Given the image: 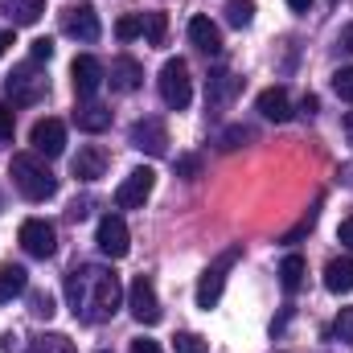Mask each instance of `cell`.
Wrapping results in <instances>:
<instances>
[{
	"mask_svg": "<svg viewBox=\"0 0 353 353\" xmlns=\"http://www.w3.org/2000/svg\"><path fill=\"white\" fill-rule=\"evenodd\" d=\"M66 300H70V312L74 321L83 325H103L119 312L123 304V288H119V275L111 267L99 263H79L66 275Z\"/></svg>",
	"mask_w": 353,
	"mask_h": 353,
	"instance_id": "obj_1",
	"label": "cell"
},
{
	"mask_svg": "<svg viewBox=\"0 0 353 353\" xmlns=\"http://www.w3.org/2000/svg\"><path fill=\"white\" fill-rule=\"evenodd\" d=\"M8 173H12V185L21 189V197H29V201H50L58 193V176L46 169V161L37 152H17Z\"/></svg>",
	"mask_w": 353,
	"mask_h": 353,
	"instance_id": "obj_2",
	"label": "cell"
},
{
	"mask_svg": "<svg viewBox=\"0 0 353 353\" xmlns=\"http://www.w3.org/2000/svg\"><path fill=\"white\" fill-rule=\"evenodd\" d=\"M4 90H8V99L17 103V107H29V103H41L46 94H50V79L37 70V62L29 58V62H21L8 79H4Z\"/></svg>",
	"mask_w": 353,
	"mask_h": 353,
	"instance_id": "obj_3",
	"label": "cell"
},
{
	"mask_svg": "<svg viewBox=\"0 0 353 353\" xmlns=\"http://www.w3.org/2000/svg\"><path fill=\"white\" fill-rule=\"evenodd\" d=\"M161 99H165V107H173V111H185L189 103H193V79H189V66H185V58H169L165 66H161Z\"/></svg>",
	"mask_w": 353,
	"mask_h": 353,
	"instance_id": "obj_4",
	"label": "cell"
},
{
	"mask_svg": "<svg viewBox=\"0 0 353 353\" xmlns=\"http://www.w3.org/2000/svg\"><path fill=\"white\" fill-rule=\"evenodd\" d=\"M239 255H243V247H230L226 255H218V263L205 267V275H201V283H197V308H218V300H222V292H226V271L239 263Z\"/></svg>",
	"mask_w": 353,
	"mask_h": 353,
	"instance_id": "obj_5",
	"label": "cell"
},
{
	"mask_svg": "<svg viewBox=\"0 0 353 353\" xmlns=\"http://www.w3.org/2000/svg\"><path fill=\"white\" fill-rule=\"evenodd\" d=\"M62 33L66 37H74V41H99V33H103V25H99V12H94V4H66L62 12Z\"/></svg>",
	"mask_w": 353,
	"mask_h": 353,
	"instance_id": "obj_6",
	"label": "cell"
},
{
	"mask_svg": "<svg viewBox=\"0 0 353 353\" xmlns=\"http://www.w3.org/2000/svg\"><path fill=\"white\" fill-rule=\"evenodd\" d=\"M17 239H21L25 255H33V259H50V255L58 251V230H54L46 218H25Z\"/></svg>",
	"mask_w": 353,
	"mask_h": 353,
	"instance_id": "obj_7",
	"label": "cell"
},
{
	"mask_svg": "<svg viewBox=\"0 0 353 353\" xmlns=\"http://www.w3.org/2000/svg\"><path fill=\"white\" fill-rule=\"evenodd\" d=\"M94 243H99V251H103L107 259H123V255L132 251L128 222H123L119 214H103V218H99V234H94Z\"/></svg>",
	"mask_w": 353,
	"mask_h": 353,
	"instance_id": "obj_8",
	"label": "cell"
},
{
	"mask_svg": "<svg viewBox=\"0 0 353 353\" xmlns=\"http://www.w3.org/2000/svg\"><path fill=\"white\" fill-rule=\"evenodd\" d=\"M128 308L140 325H161V300H157V288L148 275H136L132 288H128Z\"/></svg>",
	"mask_w": 353,
	"mask_h": 353,
	"instance_id": "obj_9",
	"label": "cell"
},
{
	"mask_svg": "<svg viewBox=\"0 0 353 353\" xmlns=\"http://www.w3.org/2000/svg\"><path fill=\"white\" fill-rule=\"evenodd\" d=\"M152 185H157V173H152L148 165H140V169H132V173L123 176V185L115 189V205H119V210H140V205L148 201V193H152Z\"/></svg>",
	"mask_w": 353,
	"mask_h": 353,
	"instance_id": "obj_10",
	"label": "cell"
},
{
	"mask_svg": "<svg viewBox=\"0 0 353 353\" xmlns=\"http://www.w3.org/2000/svg\"><path fill=\"white\" fill-rule=\"evenodd\" d=\"M128 140H132V148H140V152H148V157H165L169 152V128L161 123V119H136L132 123V132H128Z\"/></svg>",
	"mask_w": 353,
	"mask_h": 353,
	"instance_id": "obj_11",
	"label": "cell"
},
{
	"mask_svg": "<svg viewBox=\"0 0 353 353\" xmlns=\"http://www.w3.org/2000/svg\"><path fill=\"white\" fill-rule=\"evenodd\" d=\"M239 90H243V79H239L234 70H214V74L205 79V107H210L214 115H222V111L234 103Z\"/></svg>",
	"mask_w": 353,
	"mask_h": 353,
	"instance_id": "obj_12",
	"label": "cell"
},
{
	"mask_svg": "<svg viewBox=\"0 0 353 353\" xmlns=\"http://www.w3.org/2000/svg\"><path fill=\"white\" fill-rule=\"evenodd\" d=\"M29 144L37 157H62L66 152V123L62 119H37L29 132Z\"/></svg>",
	"mask_w": 353,
	"mask_h": 353,
	"instance_id": "obj_13",
	"label": "cell"
},
{
	"mask_svg": "<svg viewBox=\"0 0 353 353\" xmlns=\"http://www.w3.org/2000/svg\"><path fill=\"white\" fill-rule=\"evenodd\" d=\"M70 79H74V94H79V99H90L94 90L107 83V70H103V62H99V58L79 54V58L70 62Z\"/></svg>",
	"mask_w": 353,
	"mask_h": 353,
	"instance_id": "obj_14",
	"label": "cell"
},
{
	"mask_svg": "<svg viewBox=\"0 0 353 353\" xmlns=\"http://www.w3.org/2000/svg\"><path fill=\"white\" fill-rule=\"evenodd\" d=\"M107 83L111 90H119V94H132V90L144 83V66L136 62V58H128V54H119V58H111V70H107Z\"/></svg>",
	"mask_w": 353,
	"mask_h": 353,
	"instance_id": "obj_15",
	"label": "cell"
},
{
	"mask_svg": "<svg viewBox=\"0 0 353 353\" xmlns=\"http://www.w3.org/2000/svg\"><path fill=\"white\" fill-rule=\"evenodd\" d=\"M107 169V152L99 148V144H87V148H79V157L70 161V173L79 176V181H99Z\"/></svg>",
	"mask_w": 353,
	"mask_h": 353,
	"instance_id": "obj_16",
	"label": "cell"
},
{
	"mask_svg": "<svg viewBox=\"0 0 353 353\" xmlns=\"http://www.w3.org/2000/svg\"><path fill=\"white\" fill-rule=\"evenodd\" d=\"M189 41H193L201 54H222V29H218L210 17H193V21H189Z\"/></svg>",
	"mask_w": 353,
	"mask_h": 353,
	"instance_id": "obj_17",
	"label": "cell"
},
{
	"mask_svg": "<svg viewBox=\"0 0 353 353\" xmlns=\"http://www.w3.org/2000/svg\"><path fill=\"white\" fill-rule=\"evenodd\" d=\"M74 123H79V132H87V136H99V132H107L111 128V111L103 107V103H79L74 107Z\"/></svg>",
	"mask_w": 353,
	"mask_h": 353,
	"instance_id": "obj_18",
	"label": "cell"
},
{
	"mask_svg": "<svg viewBox=\"0 0 353 353\" xmlns=\"http://www.w3.org/2000/svg\"><path fill=\"white\" fill-rule=\"evenodd\" d=\"M259 115L271 119V123H288V119H292V99H288V90L267 87L263 94H259Z\"/></svg>",
	"mask_w": 353,
	"mask_h": 353,
	"instance_id": "obj_19",
	"label": "cell"
},
{
	"mask_svg": "<svg viewBox=\"0 0 353 353\" xmlns=\"http://www.w3.org/2000/svg\"><path fill=\"white\" fill-rule=\"evenodd\" d=\"M325 288H329L333 296H350L353 292V259L350 255L325 263Z\"/></svg>",
	"mask_w": 353,
	"mask_h": 353,
	"instance_id": "obj_20",
	"label": "cell"
},
{
	"mask_svg": "<svg viewBox=\"0 0 353 353\" xmlns=\"http://www.w3.org/2000/svg\"><path fill=\"white\" fill-rule=\"evenodd\" d=\"M25 288H29V271H25V267H17V263L0 267V304L12 300V296H21Z\"/></svg>",
	"mask_w": 353,
	"mask_h": 353,
	"instance_id": "obj_21",
	"label": "cell"
},
{
	"mask_svg": "<svg viewBox=\"0 0 353 353\" xmlns=\"http://www.w3.org/2000/svg\"><path fill=\"white\" fill-rule=\"evenodd\" d=\"M279 283H283V292H300V283H304V259L296 251L279 263Z\"/></svg>",
	"mask_w": 353,
	"mask_h": 353,
	"instance_id": "obj_22",
	"label": "cell"
},
{
	"mask_svg": "<svg viewBox=\"0 0 353 353\" xmlns=\"http://www.w3.org/2000/svg\"><path fill=\"white\" fill-rule=\"evenodd\" d=\"M25 353H74V341L62 337V333H41V337L29 341V350Z\"/></svg>",
	"mask_w": 353,
	"mask_h": 353,
	"instance_id": "obj_23",
	"label": "cell"
},
{
	"mask_svg": "<svg viewBox=\"0 0 353 353\" xmlns=\"http://www.w3.org/2000/svg\"><path fill=\"white\" fill-rule=\"evenodd\" d=\"M226 21H230L234 29H247V25L255 21V0H230V4H226Z\"/></svg>",
	"mask_w": 353,
	"mask_h": 353,
	"instance_id": "obj_24",
	"label": "cell"
},
{
	"mask_svg": "<svg viewBox=\"0 0 353 353\" xmlns=\"http://www.w3.org/2000/svg\"><path fill=\"white\" fill-rule=\"evenodd\" d=\"M144 33L152 46H165V33H169V17L165 12H144Z\"/></svg>",
	"mask_w": 353,
	"mask_h": 353,
	"instance_id": "obj_25",
	"label": "cell"
},
{
	"mask_svg": "<svg viewBox=\"0 0 353 353\" xmlns=\"http://www.w3.org/2000/svg\"><path fill=\"white\" fill-rule=\"evenodd\" d=\"M29 312H33L37 321H50V316L58 312V308H54V296H50V292H33V296H29Z\"/></svg>",
	"mask_w": 353,
	"mask_h": 353,
	"instance_id": "obj_26",
	"label": "cell"
},
{
	"mask_svg": "<svg viewBox=\"0 0 353 353\" xmlns=\"http://www.w3.org/2000/svg\"><path fill=\"white\" fill-rule=\"evenodd\" d=\"M144 33V17H119L115 21V37L119 41H132V37H140Z\"/></svg>",
	"mask_w": 353,
	"mask_h": 353,
	"instance_id": "obj_27",
	"label": "cell"
},
{
	"mask_svg": "<svg viewBox=\"0 0 353 353\" xmlns=\"http://www.w3.org/2000/svg\"><path fill=\"white\" fill-rule=\"evenodd\" d=\"M333 337L345 341V345H353V308H341V312H337V321H333Z\"/></svg>",
	"mask_w": 353,
	"mask_h": 353,
	"instance_id": "obj_28",
	"label": "cell"
},
{
	"mask_svg": "<svg viewBox=\"0 0 353 353\" xmlns=\"http://www.w3.org/2000/svg\"><path fill=\"white\" fill-rule=\"evenodd\" d=\"M243 140H251V128H230V132H222L218 148L222 152H234V148H243Z\"/></svg>",
	"mask_w": 353,
	"mask_h": 353,
	"instance_id": "obj_29",
	"label": "cell"
},
{
	"mask_svg": "<svg viewBox=\"0 0 353 353\" xmlns=\"http://www.w3.org/2000/svg\"><path fill=\"white\" fill-rule=\"evenodd\" d=\"M41 12H46V0H21V4H17V21H21V25H33Z\"/></svg>",
	"mask_w": 353,
	"mask_h": 353,
	"instance_id": "obj_30",
	"label": "cell"
},
{
	"mask_svg": "<svg viewBox=\"0 0 353 353\" xmlns=\"http://www.w3.org/2000/svg\"><path fill=\"white\" fill-rule=\"evenodd\" d=\"M333 90H337L345 103H353V66H341V70L333 74Z\"/></svg>",
	"mask_w": 353,
	"mask_h": 353,
	"instance_id": "obj_31",
	"label": "cell"
},
{
	"mask_svg": "<svg viewBox=\"0 0 353 353\" xmlns=\"http://www.w3.org/2000/svg\"><path fill=\"white\" fill-rule=\"evenodd\" d=\"M173 350L176 353H205V337H197V333H176Z\"/></svg>",
	"mask_w": 353,
	"mask_h": 353,
	"instance_id": "obj_32",
	"label": "cell"
},
{
	"mask_svg": "<svg viewBox=\"0 0 353 353\" xmlns=\"http://www.w3.org/2000/svg\"><path fill=\"white\" fill-rule=\"evenodd\" d=\"M29 58H33V62H50V58H54V41H50V37H37V41L29 46Z\"/></svg>",
	"mask_w": 353,
	"mask_h": 353,
	"instance_id": "obj_33",
	"label": "cell"
},
{
	"mask_svg": "<svg viewBox=\"0 0 353 353\" xmlns=\"http://www.w3.org/2000/svg\"><path fill=\"white\" fill-rule=\"evenodd\" d=\"M12 132H17V119H12V107H4V103H0V140H12Z\"/></svg>",
	"mask_w": 353,
	"mask_h": 353,
	"instance_id": "obj_34",
	"label": "cell"
},
{
	"mask_svg": "<svg viewBox=\"0 0 353 353\" xmlns=\"http://www.w3.org/2000/svg\"><path fill=\"white\" fill-rule=\"evenodd\" d=\"M197 169H201V161H197V157H181V161H176V173L185 176V181H193Z\"/></svg>",
	"mask_w": 353,
	"mask_h": 353,
	"instance_id": "obj_35",
	"label": "cell"
},
{
	"mask_svg": "<svg viewBox=\"0 0 353 353\" xmlns=\"http://www.w3.org/2000/svg\"><path fill=\"white\" fill-rule=\"evenodd\" d=\"M337 54H353V21L337 33Z\"/></svg>",
	"mask_w": 353,
	"mask_h": 353,
	"instance_id": "obj_36",
	"label": "cell"
},
{
	"mask_svg": "<svg viewBox=\"0 0 353 353\" xmlns=\"http://www.w3.org/2000/svg\"><path fill=\"white\" fill-rule=\"evenodd\" d=\"M66 214H70V222H83V218L90 214V197H83V201H74V205H70Z\"/></svg>",
	"mask_w": 353,
	"mask_h": 353,
	"instance_id": "obj_37",
	"label": "cell"
},
{
	"mask_svg": "<svg viewBox=\"0 0 353 353\" xmlns=\"http://www.w3.org/2000/svg\"><path fill=\"white\" fill-rule=\"evenodd\" d=\"M132 353H161V345L148 341V337H136V341H132Z\"/></svg>",
	"mask_w": 353,
	"mask_h": 353,
	"instance_id": "obj_38",
	"label": "cell"
},
{
	"mask_svg": "<svg viewBox=\"0 0 353 353\" xmlns=\"http://www.w3.org/2000/svg\"><path fill=\"white\" fill-rule=\"evenodd\" d=\"M337 239H341V243H345V247L353 251V218H345V222L337 226Z\"/></svg>",
	"mask_w": 353,
	"mask_h": 353,
	"instance_id": "obj_39",
	"label": "cell"
},
{
	"mask_svg": "<svg viewBox=\"0 0 353 353\" xmlns=\"http://www.w3.org/2000/svg\"><path fill=\"white\" fill-rule=\"evenodd\" d=\"M300 111H304V115H316V94H304V103H300Z\"/></svg>",
	"mask_w": 353,
	"mask_h": 353,
	"instance_id": "obj_40",
	"label": "cell"
},
{
	"mask_svg": "<svg viewBox=\"0 0 353 353\" xmlns=\"http://www.w3.org/2000/svg\"><path fill=\"white\" fill-rule=\"evenodd\" d=\"M8 46H12V29H0V58L8 54Z\"/></svg>",
	"mask_w": 353,
	"mask_h": 353,
	"instance_id": "obj_41",
	"label": "cell"
},
{
	"mask_svg": "<svg viewBox=\"0 0 353 353\" xmlns=\"http://www.w3.org/2000/svg\"><path fill=\"white\" fill-rule=\"evenodd\" d=\"M288 8H292V12H308V8H312V0H288Z\"/></svg>",
	"mask_w": 353,
	"mask_h": 353,
	"instance_id": "obj_42",
	"label": "cell"
},
{
	"mask_svg": "<svg viewBox=\"0 0 353 353\" xmlns=\"http://www.w3.org/2000/svg\"><path fill=\"white\" fill-rule=\"evenodd\" d=\"M345 136H350V144H353V111H345Z\"/></svg>",
	"mask_w": 353,
	"mask_h": 353,
	"instance_id": "obj_43",
	"label": "cell"
},
{
	"mask_svg": "<svg viewBox=\"0 0 353 353\" xmlns=\"http://www.w3.org/2000/svg\"><path fill=\"white\" fill-rule=\"evenodd\" d=\"M329 4H341V0H329Z\"/></svg>",
	"mask_w": 353,
	"mask_h": 353,
	"instance_id": "obj_44",
	"label": "cell"
},
{
	"mask_svg": "<svg viewBox=\"0 0 353 353\" xmlns=\"http://www.w3.org/2000/svg\"><path fill=\"white\" fill-rule=\"evenodd\" d=\"M103 353H107V350H103Z\"/></svg>",
	"mask_w": 353,
	"mask_h": 353,
	"instance_id": "obj_45",
	"label": "cell"
}]
</instances>
